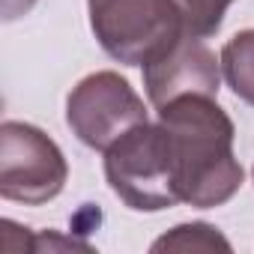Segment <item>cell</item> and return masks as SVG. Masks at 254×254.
Wrapping results in <instances>:
<instances>
[{"mask_svg":"<svg viewBox=\"0 0 254 254\" xmlns=\"http://www.w3.org/2000/svg\"><path fill=\"white\" fill-rule=\"evenodd\" d=\"M171 141L174 183L180 203L194 209L224 206L242 186V165L233 156V120L215 96H180L156 108Z\"/></svg>","mask_w":254,"mask_h":254,"instance_id":"obj_1","label":"cell"},{"mask_svg":"<svg viewBox=\"0 0 254 254\" xmlns=\"http://www.w3.org/2000/svg\"><path fill=\"white\" fill-rule=\"evenodd\" d=\"M90 30L123 66H147L186 36L180 0H87Z\"/></svg>","mask_w":254,"mask_h":254,"instance_id":"obj_2","label":"cell"},{"mask_svg":"<svg viewBox=\"0 0 254 254\" xmlns=\"http://www.w3.org/2000/svg\"><path fill=\"white\" fill-rule=\"evenodd\" d=\"M105 180L135 212H162L180 203L171 141L162 123H138L105 150Z\"/></svg>","mask_w":254,"mask_h":254,"instance_id":"obj_3","label":"cell"},{"mask_svg":"<svg viewBox=\"0 0 254 254\" xmlns=\"http://www.w3.org/2000/svg\"><path fill=\"white\" fill-rule=\"evenodd\" d=\"M69 180L63 150L30 123L0 126V197L24 206L54 200Z\"/></svg>","mask_w":254,"mask_h":254,"instance_id":"obj_4","label":"cell"},{"mask_svg":"<svg viewBox=\"0 0 254 254\" xmlns=\"http://www.w3.org/2000/svg\"><path fill=\"white\" fill-rule=\"evenodd\" d=\"M66 123L84 147L105 153L138 123H147V105L123 75L105 69L72 87L66 99Z\"/></svg>","mask_w":254,"mask_h":254,"instance_id":"obj_5","label":"cell"},{"mask_svg":"<svg viewBox=\"0 0 254 254\" xmlns=\"http://www.w3.org/2000/svg\"><path fill=\"white\" fill-rule=\"evenodd\" d=\"M221 87V60L197 36H183L162 57L144 66V90L153 108L168 105L180 96H218Z\"/></svg>","mask_w":254,"mask_h":254,"instance_id":"obj_6","label":"cell"},{"mask_svg":"<svg viewBox=\"0 0 254 254\" xmlns=\"http://www.w3.org/2000/svg\"><path fill=\"white\" fill-rule=\"evenodd\" d=\"M218 60H221V72L233 96L254 108V27L230 36Z\"/></svg>","mask_w":254,"mask_h":254,"instance_id":"obj_7","label":"cell"},{"mask_svg":"<svg viewBox=\"0 0 254 254\" xmlns=\"http://www.w3.org/2000/svg\"><path fill=\"white\" fill-rule=\"evenodd\" d=\"M153 254H162V251H224L230 254V242L218 233V227L212 224H203V221H191V224H177L171 233L159 236L153 245H150Z\"/></svg>","mask_w":254,"mask_h":254,"instance_id":"obj_8","label":"cell"},{"mask_svg":"<svg viewBox=\"0 0 254 254\" xmlns=\"http://www.w3.org/2000/svg\"><path fill=\"white\" fill-rule=\"evenodd\" d=\"M230 3L233 0H180L183 18H186V33L197 36V39H209L221 27Z\"/></svg>","mask_w":254,"mask_h":254,"instance_id":"obj_9","label":"cell"},{"mask_svg":"<svg viewBox=\"0 0 254 254\" xmlns=\"http://www.w3.org/2000/svg\"><path fill=\"white\" fill-rule=\"evenodd\" d=\"M36 6V0H0V12H3V21H15L21 15H27Z\"/></svg>","mask_w":254,"mask_h":254,"instance_id":"obj_10","label":"cell"}]
</instances>
